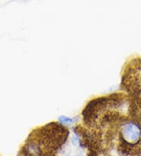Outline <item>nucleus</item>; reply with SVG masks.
I'll return each mask as SVG.
<instances>
[{"mask_svg":"<svg viewBox=\"0 0 141 156\" xmlns=\"http://www.w3.org/2000/svg\"><path fill=\"white\" fill-rule=\"evenodd\" d=\"M122 140L129 144L138 143L141 137V129L134 122H127L122 127L121 132Z\"/></svg>","mask_w":141,"mask_h":156,"instance_id":"nucleus-1","label":"nucleus"}]
</instances>
